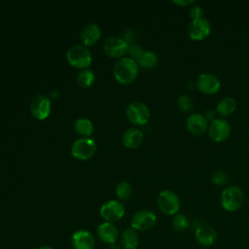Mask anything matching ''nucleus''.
<instances>
[{"mask_svg":"<svg viewBox=\"0 0 249 249\" xmlns=\"http://www.w3.org/2000/svg\"><path fill=\"white\" fill-rule=\"evenodd\" d=\"M114 77L123 85L132 83L138 74V64L129 57H122L116 62L113 69Z\"/></svg>","mask_w":249,"mask_h":249,"instance_id":"1","label":"nucleus"},{"mask_svg":"<svg viewBox=\"0 0 249 249\" xmlns=\"http://www.w3.org/2000/svg\"><path fill=\"white\" fill-rule=\"evenodd\" d=\"M243 201L244 194L238 186H230L222 192L221 204L228 212L237 211L242 206Z\"/></svg>","mask_w":249,"mask_h":249,"instance_id":"2","label":"nucleus"},{"mask_svg":"<svg viewBox=\"0 0 249 249\" xmlns=\"http://www.w3.org/2000/svg\"><path fill=\"white\" fill-rule=\"evenodd\" d=\"M66 58L71 66L79 69H87L91 62V53L87 47L75 45L68 49Z\"/></svg>","mask_w":249,"mask_h":249,"instance_id":"3","label":"nucleus"},{"mask_svg":"<svg viewBox=\"0 0 249 249\" xmlns=\"http://www.w3.org/2000/svg\"><path fill=\"white\" fill-rule=\"evenodd\" d=\"M158 206L160 210L166 215H175L180 209L179 196L170 190H164L158 196Z\"/></svg>","mask_w":249,"mask_h":249,"instance_id":"4","label":"nucleus"},{"mask_svg":"<svg viewBox=\"0 0 249 249\" xmlns=\"http://www.w3.org/2000/svg\"><path fill=\"white\" fill-rule=\"evenodd\" d=\"M96 151V143L92 138L85 137L77 139L71 147L72 156L80 160L90 159Z\"/></svg>","mask_w":249,"mask_h":249,"instance_id":"5","label":"nucleus"},{"mask_svg":"<svg viewBox=\"0 0 249 249\" xmlns=\"http://www.w3.org/2000/svg\"><path fill=\"white\" fill-rule=\"evenodd\" d=\"M125 114L129 122L137 125L147 124L150 119V110L148 106L139 101L130 103L126 108Z\"/></svg>","mask_w":249,"mask_h":249,"instance_id":"6","label":"nucleus"},{"mask_svg":"<svg viewBox=\"0 0 249 249\" xmlns=\"http://www.w3.org/2000/svg\"><path fill=\"white\" fill-rule=\"evenodd\" d=\"M157 222V216L150 210H139L131 218L130 226L136 231H144L152 229Z\"/></svg>","mask_w":249,"mask_h":249,"instance_id":"7","label":"nucleus"},{"mask_svg":"<svg viewBox=\"0 0 249 249\" xmlns=\"http://www.w3.org/2000/svg\"><path fill=\"white\" fill-rule=\"evenodd\" d=\"M124 206L119 200H108L100 207V215L105 222L113 223L121 220L124 215Z\"/></svg>","mask_w":249,"mask_h":249,"instance_id":"8","label":"nucleus"},{"mask_svg":"<svg viewBox=\"0 0 249 249\" xmlns=\"http://www.w3.org/2000/svg\"><path fill=\"white\" fill-rule=\"evenodd\" d=\"M231 133V125L229 122L223 118L213 119L208 127L209 137L214 142H223L225 141Z\"/></svg>","mask_w":249,"mask_h":249,"instance_id":"9","label":"nucleus"},{"mask_svg":"<svg viewBox=\"0 0 249 249\" xmlns=\"http://www.w3.org/2000/svg\"><path fill=\"white\" fill-rule=\"evenodd\" d=\"M211 32V25L209 21L204 18H198L192 20L188 27H187V33L189 37L195 41H201L209 36Z\"/></svg>","mask_w":249,"mask_h":249,"instance_id":"10","label":"nucleus"},{"mask_svg":"<svg viewBox=\"0 0 249 249\" xmlns=\"http://www.w3.org/2000/svg\"><path fill=\"white\" fill-rule=\"evenodd\" d=\"M103 50L108 56L120 58L127 53L128 45L123 38L109 37L103 44Z\"/></svg>","mask_w":249,"mask_h":249,"instance_id":"11","label":"nucleus"},{"mask_svg":"<svg viewBox=\"0 0 249 249\" xmlns=\"http://www.w3.org/2000/svg\"><path fill=\"white\" fill-rule=\"evenodd\" d=\"M196 86L201 92L205 94H214L220 89L221 83L214 74L201 73L196 78Z\"/></svg>","mask_w":249,"mask_h":249,"instance_id":"12","label":"nucleus"},{"mask_svg":"<svg viewBox=\"0 0 249 249\" xmlns=\"http://www.w3.org/2000/svg\"><path fill=\"white\" fill-rule=\"evenodd\" d=\"M30 111L32 116L37 120H45L51 113V101L43 94H39L32 99L30 105Z\"/></svg>","mask_w":249,"mask_h":249,"instance_id":"13","label":"nucleus"},{"mask_svg":"<svg viewBox=\"0 0 249 249\" xmlns=\"http://www.w3.org/2000/svg\"><path fill=\"white\" fill-rule=\"evenodd\" d=\"M71 243L74 249H94L95 238L89 231L79 230L72 234Z\"/></svg>","mask_w":249,"mask_h":249,"instance_id":"14","label":"nucleus"},{"mask_svg":"<svg viewBox=\"0 0 249 249\" xmlns=\"http://www.w3.org/2000/svg\"><path fill=\"white\" fill-rule=\"evenodd\" d=\"M195 238L199 245L203 247H210L217 240V232L208 225H200L196 228Z\"/></svg>","mask_w":249,"mask_h":249,"instance_id":"15","label":"nucleus"},{"mask_svg":"<svg viewBox=\"0 0 249 249\" xmlns=\"http://www.w3.org/2000/svg\"><path fill=\"white\" fill-rule=\"evenodd\" d=\"M186 125L188 130L195 135H201L209 127L207 118L200 113H194L187 119Z\"/></svg>","mask_w":249,"mask_h":249,"instance_id":"16","label":"nucleus"},{"mask_svg":"<svg viewBox=\"0 0 249 249\" xmlns=\"http://www.w3.org/2000/svg\"><path fill=\"white\" fill-rule=\"evenodd\" d=\"M98 238L107 244H115L117 239L119 238V231L117 227L113 223L103 222L101 223L96 230Z\"/></svg>","mask_w":249,"mask_h":249,"instance_id":"17","label":"nucleus"},{"mask_svg":"<svg viewBox=\"0 0 249 249\" xmlns=\"http://www.w3.org/2000/svg\"><path fill=\"white\" fill-rule=\"evenodd\" d=\"M101 36L100 27L95 23H88L85 25L80 33L81 41L85 47L94 45Z\"/></svg>","mask_w":249,"mask_h":249,"instance_id":"18","label":"nucleus"},{"mask_svg":"<svg viewBox=\"0 0 249 249\" xmlns=\"http://www.w3.org/2000/svg\"><path fill=\"white\" fill-rule=\"evenodd\" d=\"M144 139L143 132L135 127L128 128L123 135V143L128 149L138 148Z\"/></svg>","mask_w":249,"mask_h":249,"instance_id":"19","label":"nucleus"},{"mask_svg":"<svg viewBox=\"0 0 249 249\" xmlns=\"http://www.w3.org/2000/svg\"><path fill=\"white\" fill-rule=\"evenodd\" d=\"M139 243L138 233L132 228L125 229L121 234V245L124 249H136Z\"/></svg>","mask_w":249,"mask_h":249,"instance_id":"20","label":"nucleus"},{"mask_svg":"<svg viewBox=\"0 0 249 249\" xmlns=\"http://www.w3.org/2000/svg\"><path fill=\"white\" fill-rule=\"evenodd\" d=\"M235 109H236V101L233 97H231V96L222 98L216 106V111L221 116H224V117L231 115L235 111Z\"/></svg>","mask_w":249,"mask_h":249,"instance_id":"21","label":"nucleus"},{"mask_svg":"<svg viewBox=\"0 0 249 249\" xmlns=\"http://www.w3.org/2000/svg\"><path fill=\"white\" fill-rule=\"evenodd\" d=\"M75 131L82 136H90L94 131V126L91 121L88 119H78L74 124Z\"/></svg>","mask_w":249,"mask_h":249,"instance_id":"22","label":"nucleus"},{"mask_svg":"<svg viewBox=\"0 0 249 249\" xmlns=\"http://www.w3.org/2000/svg\"><path fill=\"white\" fill-rule=\"evenodd\" d=\"M95 81L94 73L89 69H83L77 75V82L84 89L90 88Z\"/></svg>","mask_w":249,"mask_h":249,"instance_id":"23","label":"nucleus"},{"mask_svg":"<svg viewBox=\"0 0 249 249\" xmlns=\"http://www.w3.org/2000/svg\"><path fill=\"white\" fill-rule=\"evenodd\" d=\"M137 64L140 65L142 68L145 69H152L157 66L158 64V56L155 53L146 51L140 57V59L137 61Z\"/></svg>","mask_w":249,"mask_h":249,"instance_id":"24","label":"nucleus"},{"mask_svg":"<svg viewBox=\"0 0 249 249\" xmlns=\"http://www.w3.org/2000/svg\"><path fill=\"white\" fill-rule=\"evenodd\" d=\"M172 227L173 229L176 231H186L189 226H190V223H189V220L188 218L182 214V213H177L173 216L172 218Z\"/></svg>","mask_w":249,"mask_h":249,"instance_id":"25","label":"nucleus"},{"mask_svg":"<svg viewBox=\"0 0 249 249\" xmlns=\"http://www.w3.org/2000/svg\"><path fill=\"white\" fill-rule=\"evenodd\" d=\"M116 194H117V196H118L121 200H125V199H127V198L131 196V194H132L131 185H130L128 182H126V181L120 182V183L117 185Z\"/></svg>","mask_w":249,"mask_h":249,"instance_id":"26","label":"nucleus"},{"mask_svg":"<svg viewBox=\"0 0 249 249\" xmlns=\"http://www.w3.org/2000/svg\"><path fill=\"white\" fill-rule=\"evenodd\" d=\"M177 106L183 112H190L194 107V102L189 95L182 94L177 99Z\"/></svg>","mask_w":249,"mask_h":249,"instance_id":"27","label":"nucleus"},{"mask_svg":"<svg viewBox=\"0 0 249 249\" xmlns=\"http://www.w3.org/2000/svg\"><path fill=\"white\" fill-rule=\"evenodd\" d=\"M211 181L217 186H225L229 182V175L222 170H218L212 174Z\"/></svg>","mask_w":249,"mask_h":249,"instance_id":"28","label":"nucleus"},{"mask_svg":"<svg viewBox=\"0 0 249 249\" xmlns=\"http://www.w3.org/2000/svg\"><path fill=\"white\" fill-rule=\"evenodd\" d=\"M127 53L129 55V58H131L137 62L140 59V57L142 56V54L144 53V51L139 45L132 44V45L128 46Z\"/></svg>","mask_w":249,"mask_h":249,"instance_id":"29","label":"nucleus"},{"mask_svg":"<svg viewBox=\"0 0 249 249\" xmlns=\"http://www.w3.org/2000/svg\"><path fill=\"white\" fill-rule=\"evenodd\" d=\"M203 14H204V12H203L202 8L200 6H198V5L193 6L191 8V10H190V17H191L192 20L203 18Z\"/></svg>","mask_w":249,"mask_h":249,"instance_id":"30","label":"nucleus"},{"mask_svg":"<svg viewBox=\"0 0 249 249\" xmlns=\"http://www.w3.org/2000/svg\"><path fill=\"white\" fill-rule=\"evenodd\" d=\"M173 3L176 4V5H178V6L185 7V6H190V5L194 4L195 1H194V0H179V1H178V0H174Z\"/></svg>","mask_w":249,"mask_h":249,"instance_id":"31","label":"nucleus"},{"mask_svg":"<svg viewBox=\"0 0 249 249\" xmlns=\"http://www.w3.org/2000/svg\"><path fill=\"white\" fill-rule=\"evenodd\" d=\"M38 249H54V248L52 247V246H49V245H44V246H42V247H40Z\"/></svg>","mask_w":249,"mask_h":249,"instance_id":"32","label":"nucleus"}]
</instances>
